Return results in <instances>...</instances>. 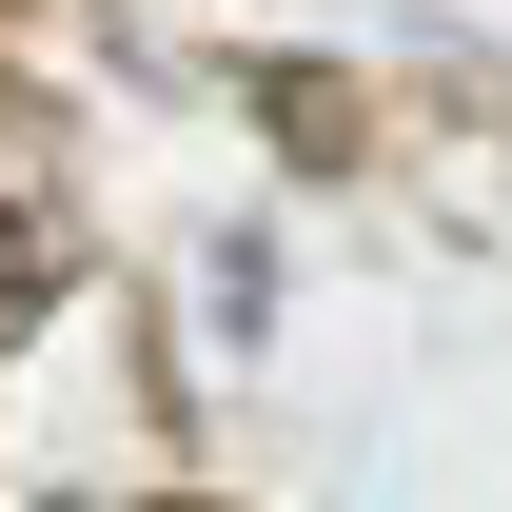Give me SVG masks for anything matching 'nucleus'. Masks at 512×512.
Masks as SVG:
<instances>
[]
</instances>
